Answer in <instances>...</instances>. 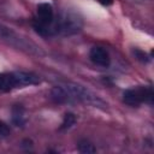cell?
Instances as JSON below:
<instances>
[{"label":"cell","instance_id":"ba28073f","mask_svg":"<svg viewBox=\"0 0 154 154\" xmlns=\"http://www.w3.org/2000/svg\"><path fill=\"white\" fill-rule=\"evenodd\" d=\"M75 122H76L75 114H72V113H66V114L64 116V120H63V123H61L60 129H69V128H71V126L75 124Z\"/></svg>","mask_w":154,"mask_h":154},{"label":"cell","instance_id":"7a4b0ae2","mask_svg":"<svg viewBox=\"0 0 154 154\" xmlns=\"http://www.w3.org/2000/svg\"><path fill=\"white\" fill-rule=\"evenodd\" d=\"M37 83H40V78L31 72L17 71L10 73H0L1 91H8L14 88H22L25 85H32Z\"/></svg>","mask_w":154,"mask_h":154},{"label":"cell","instance_id":"5b68a950","mask_svg":"<svg viewBox=\"0 0 154 154\" xmlns=\"http://www.w3.org/2000/svg\"><path fill=\"white\" fill-rule=\"evenodd\" d=\"M54 19V13H53V7L49 4H40L37 6V17L34 23V28L36 30L49 25Z\"/></svg>","mask_w":154,"mask_h":154},{"label":"cell","instance_id":"30bf717a","mask_svg":"<svg viewBox=\"0 0 154 154\" xmlns=\"http://www.w3.org/2000/svg\"><path fill=\"white\" fill-rule=\"evenodd\" d=\"M8 135H10V128H8L5 123L0 122V136L6 137V136H8Z\"/></svg>","mask_w":154,"mask_h":154},{"label":"cell","instance_id":"9c48e42d","mask_svg":"<svg viewBox=\"0 0 154 154\" xmlns=\"http://www.w3.org/2000/svg\"><path fill=\"white\" fill-rule=\"evenodd\" d=\"M13 123H14L17 126L24 124L23 114H22V108H20L19 106H17V107L13 108Z\"/></svg>","mask_w":154,"mask_h":154},{"label":"cell","instance_id":"8992f818","mask_svg":"<svg viewBox=\"0 0 154 154\" xmlns=\"http://www.w3.org/2000/svg\"><path fill=\"white\" fill-rule=\"evenodd\" d=\"M89 58L95 65H99L102 67L109 66V63H111L107 51L102 47H93L89 52Z\"/></svg>","mask_w":154,"mask_h":154},{"label":"cell","instance_id":"8fae6325","mask_svg":"<svg viewBox=\"0 0 154 154\" xmlns=\"http://www.w3.org/2000/svg\"><path fill=\"white\" fill-rule=\"evenodd\" d=\"M135 54L138 57V59L140 60H142L143 63H147L148 61V58H147V55H146V53H143V52H141V51H136L135 52Z\"/></svg>","mask_w":154,"mask_h":154},{"label":"cell","instance_id":"6da1fadb","mask_svg":"<svg viewBox=\"0 0 154 154\" xmlns=\"http://www.w3.org/2000/svg\"><path fill=\"white\" fill-rule=\"evenodd\" d=\"M51 97L57 103H72V102H83L95 107L105 108L106 103L89 89H85L78 84H61L55 85L51 90Z\"/></svg>","mask_w":154,"mask_h":154},{"label":"cell","instance_id":"277c9868","mask_svg":"<svg viewBox=\"0 0 154 154\" xmlns=\"http://www.w3.org/2000/svg\"><path fill=\"white\" fill-rule=\"evenodd\" d=\"M123 101L130 106H138L142 102L153 103L152 87H138L136 89H128L123 93Z\"/></svg>","mask_w":154,"mask_h":154},{"label":"cell","instance_id":"52a82bcc","mask_svg":"<svg viewBox=\"0 0 154 154\" xmlns=\"http://www.w3.org/2000/svg\"><path fill=\"white\" fill-rule=\"evenodd\" d=\"M77 147H78V150H79L81 153H83V154H91V153H95V152H96L95 147H94L89 141H87V140L79 141Z\"/></svg>","mask_w":154,"mask_h":154},{"label":"cell","instance_id":"3957f363","mask_svg":"<svg viewBox=\"0 0 154 154\" xmlns=\"http://www.w3.org/2000/svg\"><path fill=\"white\" fill-rule=\"evenodd\" d=\"M0 38L6 41L7 43H10L13 47H17L18 49H25L26 52L36 53V54L41 53L40 47H37L34 42L28 41L25 37H20L18 34H16L11 29L5 28L2 25H0Z\"/></svg>","mask_w":154,"mask_h":154},{"label":"cell","instance_id":"7c38bea8","mask_svg":"<svg viewBox=\"0 0 154 154\" xmlns=\"http://www.w3.org/2000/svg\"><path fill=\"white\" fill-rule=\"evenodd\" d=\"M97 1H99L100 4H102V5H106V6H107V5H111L113 0H97Z\"/></svg>","mask_w":154,"mask_h":154}]
</instances>
